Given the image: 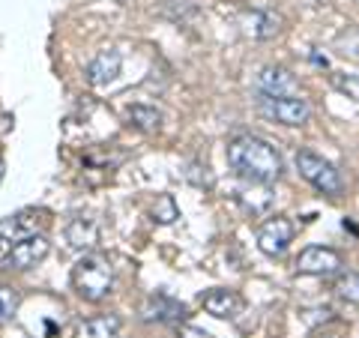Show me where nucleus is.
I'll return each instance as SVG.
<instances>
[{"label": "nucleus", "instance_id": "nucleus-1", "mask_svg": "<svg viewBox=\"0 0 359 338\" xmlns=\"http://www.w3.org/2000/svg\"><path fill=\"white\" fill-rule=\"evenodd\" d=\"M224 156H228V165L233 174L257 186L276 183L285 171L282 153L269 141L257 138V135H240V138H233L228 144V150H224Z\"/></svg>", "mask_w": 359, "mask_h": 338}, {"label": "nucleus", "instance_id": "nucleus-2", "mask_svg": "<svg viewBox=\"0 0 359 338\" xmlns=\"http://www.w3.org/2000/svg\"><path fill=\"white\" fill-rule=\"evenodd\" d=\"M72 288L87 302L105 299L111 294V288H114V266L102 255H84L72 266Z\"/></svg>", "mask_w": 359, "mask_h": 338}, {"label": "nucleus", "instance_id": "nucleus-3", "mask_svg": "<svg viewBox=\"0 0 359 338\" xmlns=\"http://www.w3.org/2000/svg\"><path fill=\"white\" fill-rule=\"evenodd\" d=\"M297 171L306 183H311L318 191H323V195H341L344 180L339 174V168H335L330 159L318 156L314 150H299L297 153Z\"/></svg>", "mask_w": 359, "mask_h": 338}, {"label": "nucleus", "instance_id": "nucleus-4", "mask_svg": "<svg viewBox=\"0 0 359 338\" xmlns=\"http://www.w3.org/2000/svg\"><path fill=\"white\" fill-rule=\"evenodd\" d=\"M45 212L42 210H18L15 216L0 219V266H4L9 249L15 243L27 240V236H36L45 228Z\"/></svg>", "mask_w": 359, "mask_h": 338}, {"label": "nucleus", "instance_id": "nucleus-5", "mask_svg": "<svg viewBox=\"0 0 359 338\" xmlns=\"http://www.w3.org/2000/svg\"><path fill=\"white\" fill-rule=\"evenodd\" d=\"M257 111L282 126H302L311 120V105L299 96H257Z\"/></svg>", "mask_w": 359, "mask_h": 338}, {"label": "nucleus", "instance_id": "nucleus-6", "mask_svg": "<svg viewBox=\"0 0 359 338\" xmlns=\"http://www.w3.org/2000/svg\"><path fill=\"white\" fill-rule=\"evenodd\" d=\"M341 255L335 249H327V245H309L297 257V269L302 276H335L341 273Z\"/></svg>", "mask_w": 359, "mask_h": 338}, {"label": "nucleus", "instance_id": "nucleus-7", "mask_svg": "<svg viewBox=\"0 0 359 338\" xmlns=\"http://www.w3.org/2000/svg\"><path fill=\"white\" fill-rule=\"evenodd\" d=\"M294 243V222L285 219V216H276V219H266L257 231V249L269 257H278L285 255V249Z\"/></svg>", "mask_w": 359, "mask_h": 338}, {"label": "nucleus", "instance_id": "nucleus-8", "mask_svg": "<svg viewBox=\"0 0 359 338\" xmlns=\"http://www.w3.org/2000/svg\"><path fill=\"white\" fill-rule=\"evenodd\" d=\"M51 249V243H48V236H27V240H21L15 243L13 249H9L6 255V261H4V269H30V266H36L45 255H48Z\"/></svg>", "mask_w": 359, "mask_h": 338}, {"label": "nucleus", "instance_id": "nucleus-9", "mask_svg": "<svg viewBox=\"0 0 359 338\" xmlns=\"http://www.w3.org/2000/svg\"><path fill=\"white\" fill-rule=\"evenodd\" d=\"M186 318V306L171 294H150L141 302V320L147 323H177Z\"/></svg>", "mask_w": 359, "mask_h": 338}, {"label": "nucleus", "instance_id": "nucleus-10", "mask_svg": "<svg viewBox=\"0 0 359 338\" xmlns=\"http://www.w3.org/2000/svg\"><path fill=\"white\" fill-rule=\"evenodd\" d=\"M255 84L264 96H299L297 75L285 69V66H264V69L257 72Z\"/></svg>", "mask_w": 359, "mask_h": 338}, {"label": "nucleus", "instance_id": "nucleus-11", "mask_svg": "<svg viewBox=\"0 0 359 338\" xmlns=\"http://www.w3.org/2000/svg\"><path fill=\"white\" fill-rule=\"evenodd\" d=\"M201 306H204L212 314V318L233 320V318H240V314H243L245 302H243V297L237 294V290H231V288H212V290H207V294L201 297Z\"/></svg>", "mask_w": 359, "mask_h": 338}, {"label": "nucleus", "instance_id": "nucleus-12", "mask_svg": "<svg viewBox=\"0 0 359 338\" xmlns=\"http://www.w3.org/2000/svg\"><path fill=\"white\" fill-rule=\"evenodd\" d=\"M120 66H123V58H120L117 48L99 51L96 58L87 63V81L93 84V87H108L111 81H117Z\"/></svg>", "mask_w": 359, "mask_h": 338}, {"label": "nucleus", "instance_id": "nucleus-13", "mask_svg": "<svg viewBox=\"0 0 359 338\" xmlns=\"http://www.w3.org/2000/svg\"><path fill=\"white\" fill-rule=\"evenodd\" d=\"M243 30L252 39H273L282 30V15L269 13V9H252V13L243 15Z\"/></svg>", "mask_w": 359, "mask_h": 338}, {"label": "nucleus", "instance_id": "nucleus-14", "mask_svg": "<svg viewBox=\"0 0 359 338\" xmlns=\"http://www.w3.org/2000/svg\"><path fill=\"white\" fill-rule=\"evenodd\" d=\"M66 243H69L72 249H78V252L93 249V245L99 243V224H96V219L75 216L69 222V228H66Z\"/></svg>", "mask_w": 359, "mask_h": 338}, {"label": "nucleus", "instance_id": "nucleus-15", "mask_svg": "<svg viewBox=\"0 0 359 338\" xmlns=\"http://www.w3.org/2000/svg\"><path fill=\"white\" fill-rule=\"evenodd\" d=\"M120 326L117 314H96L78 323V338H120Z\"/></svg>", "mask_w": 359, "mask_h": 338}, {"label": "nucleus", "instance_id": "nucleus-16", "mask_svg": "<svg viewBox=\"0 0 359 338\" xmlns=\"http://www.w3.org/2000/svg\"><path fill=\"white\" fill-rule=\"evenodd\" d=\"M126 117H129L132 126H138L144 132H156L162 126V111L153 108V105H132L126 111Z\"/></svg>", "mask_w": 359, "mask_h": 338}, {"label": "nucleus", "instance_id": "nucleus-17", "mask_svg": "<svg viewBox=\"0 0 359 338\" xmlns=\"http://www.w3.org/2000/svg\"><path fill=\"white\" fill-rule=\"evenodd\" d=\"M335 48H339L341 58L359 60V27H347L335 36Z\"/></svg>", "mask_w": 359, "mask_h": 338}, {"label": "nucleus", "instance_id": "nucleus-18", "mask_svg": "<svg viewBox=\"0 0 359 338\" xmlns=\"http://www.w3.org/2000/svg\"><path fill=\"white\" fill-rule=\"evenodd\" d=\"M180 219V210H177V201L171 195H159L156 198V204H153V222H159V224H171Z\"/></svg>", "mask_w": 359, "mask_h": 338}, {"label": "nucleus", "instance_id": "nucleus-19", "mask_svg": "<svg viewBox=\"0 0 359 338\" xmlns=\"http://www.w3.org/2000/svg\"><path fill=\"white\" fill-rule=\"evenodd\" d=\"M330 84L339 90L341 96L353 99V102H359V75H341V72H332L330 75Z\"/></svg>", "mask_w": 359, "mask_h": 338}, {"label": "nucleus", "instance_id": "nucleus-20", "mask_svg": "<svg viewBox=\"0 0 359 338\" xmlns=\"http://www.w3.org/2000/svg\"><path fill=\"white\" fill-rule=\"evenodd\" d=\"M18 311V290L9 285H0V323L13 320Z\"/></svg>", "mask_w": 359, "mask_h": 338}, {"label": "nucleus", "instance_id": "nucleus-21", "mask_svg": "<svg viewBox=\"0 0 359 338\" xmlns=\"http://www.w3.org/2000/svg\"><path fill=\"white\" fill-rule=\"evenodd\" d=\"M335 294H339L341 299H347V302H353V306H359V273L341 276L339 281H335Z\"/></svg>", "mask_w": 359, "mask_h": 338}, {"label": "nucleus", "instance_id": "nucleus-22", "mask_svg": "<svg viewBox=\"0 0 359 338\" xmlns=\"http://www.w3.org/2000/svg\"><path fill=\"white\" fill-rule=\"evenodd\" d=\"M180 338H210V332L198 330V326H183V330H180Z\"/></svg>", "mask_w": 359, "mask_h": 338}, {"label": "nucleus", "instance_id": "nucleus-23", "mask_svg": "<svg viewBox=\"0 0 359 338\" xmlns=\"http://www.w3.org/2000/svg\"><path fill=\"white\" fill-rule=\"evenodd\" d=\"M311 338H341V335H335V332H318V335H311Z\"/></svg>", "mask_w": 359, "mask_h": 338}, {"label": "nucleus", "instance_id": "nucleus-24", "mask_svg": "<svg viewBox=\"0 0 359 338\" xmlns=\"http://www.w3.org/2000/svg\"><path fill=\"white\" fill-rule=\"evenodd\" d=\"M0 180H4V159H0Z\"/></svg>", "mask_w": 359, "mask_h": 338}]
</instances>
